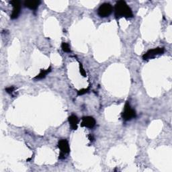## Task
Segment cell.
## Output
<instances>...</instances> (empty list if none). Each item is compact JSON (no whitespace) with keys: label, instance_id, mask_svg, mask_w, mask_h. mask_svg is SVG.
<instances>
[{"label":"cell","instance_id":"cell-1","mask_svg":"<svg viewBox=\"0 0 172 172\" xmlns=\"http://www.w3.org/2000/svg\"><path fill=\"white\" fill-rule=\"evenodd\" d=\"M115 15L117 18H132L133 16L132 10L124 1H119L116 3L114 7Z\"/></svg>","mask_w":172,"mask_h":172},{"label":"cell","instance_id":"cell-2","mask_svg":"<svg viewBox=\"0 0 172 172\" xmlns=\"http://www.w3.org/2000/svg\"><path fill=\"white\" fill-rule=\"evenodd\" d=\"M136 116V114L135 110L131 108V105L128 103V101H127V103L125 104L124 110L122 114V117L123 120L125 121L131 120L132 118H135Z\"/></svg>","mask_w":172,"mask_h":172},{"label":"cell","instance_id":"cell-3","mask_svg":"<svg viewBox=\"0 0 172 172\" xmlns=\"http://www.w3.org/2000/svg\"><path fill=\"white\" fill-rule=\"evenodd\" d=\"M58 147L60 149L59 159H65V155H67L70 151L68 141L66 139H61L58 143Z\"/></svg>","mask_w":172,"mask_h":172},{"label":"cell","instance_id":"cell-4","mask_svg":"<svg viewBox=\"0 0 172 172\" xmlns=\"http://www.w3.org/2000/svg\"><path fill=\"white\" fill-rule=\"evenodd\" d=\"M112 11L113 8L112 5L108 3H104L100 6L97 10V14L101 18H106L112 13Z\"/></svg>","mask_w":172,"mask_h":172},{"label":"cell","instance_id":"cell-5","mask_svg":"<svg viewBox=\"0 0 172 172\" xmlns=\"http://www.w3.org/2000/svg\"><path fill=\"white\" fill-rule=\"evenodd\" d=\"M164 51H165L164 48H159V47L148 50L146 53H144L143 54V58L144 61L149 60L151 59V58H155L156 56L163 54Z\"/></svg>","mask_w":172,"mask_h":172},{"label":"cell","instance_id":"cell-6","mask_svg":"<svg viewBox=\"0 0 172 172\" xmlns=\"http://www.w3.org/2000/svg\"><path fill=\"white\" fill-rule=\"evenodd\" d=\"M10 3L13 7V11L12 13H11L10 17L11 19H16L18 18V16L20 14V11H21V3L20 2L16 1V0H14V1L10 2Z\"/></svg>","mask_w":172,"mask_h":172},{"label":"cell","instance_id":"cell-7","mask_svg":"<svg viewBox=\"0 0 172 172\" xmlns=\"http://www.w3.org/2000/svg\"><path fill=\"white\" fill-rule=\"evenodd\" d=\"M96 125V120L92 116H84L82 118L81 127L93 128Z\"/></svg>","mask_w":172,"mask_h":172},{"label":"cell","instance_id":"cell-8","mask_svg":"<svg viewBox=\"0 0 172 172\" xmlns=\"http://www.w3.org/2000/svg\"><path fill=\"white\" fill-rule=\"evenodd\" d=\"M68 120H69L70 126H71V128L73 129V130H74V131L77 130V124H78V123H79V120H78L77 116L74 114H72L69 117Z\"/></svg>","mask_w":172,"mask_h":172},{"label":"cell","instance_id":"cell-9","mask_svg":"<svg viewBox=\"0 0 172 172\" xmlns=\"http://www.w3.org/2000/svg\"><path fill=\"white\" fill-rule=\"evenodd\" d=\"M40 1H26L24 2V6L30 10H36L40 5Z\"/></svg>","mask_w":172,"mask_h":172},{"label":"cell","instance_id":"cell-10","mask_svg":"<svg viewBox=\"0 0 172 172\" xmlns=\"http://www.w3.org/2000/svg\"><path fill=\"white\" fill-rule=\"evenodd\" d=\"M50 71H51V67H49L47 69H46V70L41 69L40 73H39L38 75L35 77L34 79L35 80H42V79H43V78H45L46 77V75Z\"/></svg>","mask_w":172,"mask_h":172},{"label":"cell","instance_id":"cell-11","mask_svg":"<svg viewBox=\"0 0 172 172\" xmlns=\"http://www.w3.org/2000/svg\"><path fill=\"white\" fill-rule=\"evenodd\" d=\"M61 48L65 53H71V49H70V46L67 42H62L61 45Z\"/></svg>","mask_w":172,"mask_h":172},{"label":"cell","instance_id":"cell-12","mask_svg":"<svg viewBox=\"0 0 172 172\" xmlns=\"http://www.w3.org/2000/svg\"><path fill=\"white\" fill-rule=\"evenodd\" d=\"M88 91H89V88H87V89H80V90L78 91L77 94L79 95V96L84 95V94H85V93H88Z\"/></svg>","mask_w":172,"mask_h":172},{"label":"cell","instance_id":"cell-13","mask_svg":"<svg viewBox=\"0 0 172 172\" xmlns=\"http://www.w3.org/2000/svg\"><path fill=\"white\" fill-rule=\"evenodd\" d=\"M15 88L14 87V86H11V87L9 88H7L6 89V91L7 93H10V94H11V93H13V92L15 91Z\"/></svg>","mask_w":172,"mask_h":172},{"label":"cell","instance_id":"cell-14","mask_svg":"<svg viewBox=\"0 0 172 172\" xmlns=\"http://www.w3.org/2000/svg\"><path fill=\"white\" fill-rule=\"evenodd\" d=\"M80 73L84 77H86V73L85 71L84 70V67H83V65H82L81 63L80 64Z\"/></svg>","mask_w":172,"mask_h":172},{"label":"cell","instance_id":"cell-15","mask_svg":"<svg viewBox=\"0 0 172 172\" xmlns=\"http://www.w3.org/2000/svg\"><path fill=\"white\" fill-rule=\"evenodd\" d=\"M89 140H90V141H93V136L92 135H89Z\"/></svg>","mask_w":172,"mask_h":172}]
</instances>
